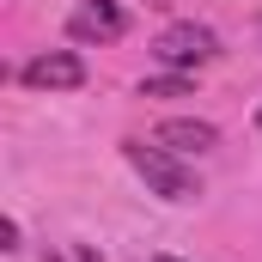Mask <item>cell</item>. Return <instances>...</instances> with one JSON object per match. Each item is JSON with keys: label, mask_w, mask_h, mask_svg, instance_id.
<instances>
[{"label": "cell", "mask_w": 262, "mask_h": 262, "mask_svg": "<svg viewBox=\"0 0 262 262\" xmlns=\"http://www.w3.org/2000/svg\"><path fill=\"white\" fill-rule=\"evenodd\" d=\"M152 55H159V67H171V73H195V67H207L220 55V37L207 25H195V18H183V25H165L159 31Z\"/></svg>", "instance_id": "cell-2"}, {"label": "cell", "mask_w": 262, "mask_h": 262, "mask_svg": "<svg viewBox=\"0 0 262 262\" xmlns=\"http://www.w3.org/2000/svg\"><path fill=\"white\" fill-rule=\"evenodd\" d=\"M122 31H128L122 0H79V6L67 12V37H73V43H116Z\"/></svg>", "instance_id": "cell-3"}, {"label": "cell", "mask_w": 262, "mask_h": 262, "mask_svg": "<svg viewBox=\"0 0 262 262\" xmlns=\"http://www.w3.org/2000/svg\"><path fill=\"white\" fill-rule=\"evenodd\" d=\"M122 152H128L134 177H140L152 195H165V201H195V195H201L195 171H189V165H183L171 146H159V140H152V146H146V140H128Z\"/></svg>", "instance_id": "cell-1"}, {"label": "cell", "mask_w": 262, "mask_h": 262, "mask_svg": "<svg viewBox=\"0 0 262 262\" xmlns=\"http://www.w3.org/2000/svg\"><path fill=\"white\" fill-rule=\"evenodd\" d=\"M256 122H262V116H256Z\"/></svg>", "instance_id": "cell-9"}, {"label": "cell", "mask_w": 262, "mask_h": 262, "mask_svg": "<svg viewBox=\"0 0 262 262\" xmlns=\"http://www.w3.org/2000/svg\"><path fill=\"white\" fill-rule=\"evenodd\" d=\"M49 262H61V256H49Z\"/></svg>", "instance_id": "cell-8"}, {"label": "cell", "mask_w": 262, "mask_h": 262, "mask_svg": "<svg viewBox=\"0 0 262 262\" xmlns=\"http://www.w3.org/2000/svg\"><path fill=\"white\" fill-rule=\"evenodd\" d=\"M159 262H177V256H159Z\"/></svg>", "instance_id": "cell-7"}, {"label": "cell", "mask_w": 262, "mask_h": 262, "mask_svg": "<svg viewBox=\"0 0 262 262\" xmlns=\"http://www.w3.org/2000/svg\"><path fill=\"white\" fill-rule=\"evenodd\" d=\"M18 79H25L31 92H73V85H85V61H79V55H67V49H49V55L25 61Z\"/></svg>", "instance_id": "cell-4"}, {"label": "cell", "mask_w": 262, "mask_h": 262, "mask_svg": "<svg viewBox=\"0 0 262 262\" xmlns=\"http://www.w3.org/2000/svg\"><path fill=\"white\" fill-rule=\"evenodd\" d=\"M189 92V73H165V79H146L140 98H183Z\"/></svg>", "instance_id": "cell-6"}, {"label": "cell", "mask_w": 262, "mask_h": 262, "mask_svg": "<svg viewBox=\"0 0 262 262\" xmlns=\"http://www.w3.org/2000/svg\"><path fill=\"white\" fill-rule=\"evenodd\" d=\"M152 140L171 146V152H213V146H220V128H213V122H195V116H177V122H159Z\"/></svg>", "instance_id": "cell-5"}]
</instances>
